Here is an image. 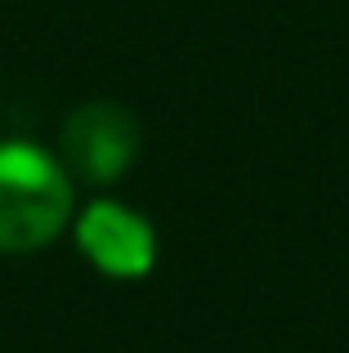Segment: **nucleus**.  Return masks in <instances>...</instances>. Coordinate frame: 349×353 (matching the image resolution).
Segmentation results:
<instances>
[{
    "label": "nucleus",
    "instance_id": "1",
    "mask_svg": "<svg viewBox=\"0 0 349 353\" xmlns=\"http://www.w3.org/2000/svg\"><path fill=\"white\" fill-rule=\"evenodd\" d=\"M72 224V174L36 143H0V255L45 250Z\"/></svg>",
    "mask_w": 349,
    "mask_h": 353
},
{
    "label": "nucleus",
    "instance_id": "2",
    "mask_svg": "<svg viewBox=\"0 0 349 353\" xmlns=\"http://www.w3.org/2000/svg\"><path fill=\"white\" fill-rule=\"evenodd\" d=\"M134 157H139V121L112 99H86L63 121V165L77 179L94 188L117 183Z\"/></svg>",
    "mask_w": 349,
    "mask_h": 353
},
{
    "label": "nucleus",
    "instance_id": "3",
    "mask_svg": "<svg viewBox=\"0 0 349 353\" xmlns=\"http://www.w3.org/2000/svg\"><path fill=\"white\" fill-rule=\"evenodd\" d=\"M77 246L90 264L103 277L117 282H134V277H148L157 264V233L139 210L121 206V201H90L86 210L72 224Z\"/></svg>",
    "mask_w": 349,
    "mask_h": 353
}]
</instances>
